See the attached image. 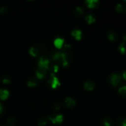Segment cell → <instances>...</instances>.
<instances>
[{"mask_svg":"<svg viewBox=\"0 0 126 126\" xmlns=\"http://www.w3.org/2000/svg\"><path fill=\"white\" fill-rule=\"evenodd\" d=\"M52 60L56 63L61 64L62 66H66L68 65V62L67 59V55L65 53L57 52L53 54Z\"/></svg>","mask_w":126,"mask_h":126,"instance_id":"6da1fadb","label":"cell"},{"mask_svg":"<svg viewBox=\"0 0 126 126\" xmlns=\"http://www.w3.org/2000/svg\"><path fill=\"white\" fill-rule=\"evenodd\" d=\"M108 81L112 86L116 87L121 82L122 76L118 73H113L109 76Z\"/></svg>","mask_w":126,"mask_h":126,"instance_id":"7a4b0ae2","label":"cell"},{"mask_svg":"<svg viewBox=\"0 0 126 126\" xmlns=\"http://www.w3.org/2000/svg\"><path fill=\"white\" fill-rule=\"evenodd\" d=\"M48 83L53 89L57 88L58 86L60 85L59 79L53 73H51V75H50V78H49V80H48Z\"/></svg>","mask_w":126,"mask_h":126,"instance_id":"3957f363","label":"cell"},{"mask_svg":"<svg viewBox=\"0 0 126 126\" xmlns=\"http://www.w3.org/2000/svg\"><path fill=\"white\" fill-rule=\"evenodd\" d=\"M38 67L43 68L47 70L49 67V60L46 57L43 56L39 59L38 61Z\"/></svg>","mask_w":126,"mask_h":126,"instance_id":"277c9868","label":"cell"},{"mask_svg":"<svg viewBox=\"0 0 126 126\" xmlns=\"http://www.w3.org/2000/svg\"><path fill=\"white\" fill-rule=\"evenodd\" d=\"M49 119L54 124H60L63 120V116L62 114H52L49 117Z\"/></svg>","mask_w":126,"mask_h":126,"instance_id":"5b68a950","label":"cell"},{"mask_svg":"<svg viewBox=\"0 0 126 126\" xmlns=\"http://www.w3.org/2000/svg\"><path fill=\"white\" fill-rule=\"evenodd\" d=\"M47 73V69L38 67L36 70V76L38 79H43L46 77Z\"/></svg>","mask_w":126,"mask_h":126,"instance_id":"8992f818","label":"cell"},{"mask_svg":"<svg viewBox=\"0 0 126 126\" xmlns=\"http://www.w3.org/2000/svg\"><path fill=\"white\" fill-rule=\"evenodd\" d=\"M65 104L68 108H73L76 105V102L73 98L71 97H67L65 100Z\"/></svg>","mask_w":126,"mask_h":126,"instance_id":"52a82bcc","label":"cell"},{"mask_svg":"<svg viewBox=\"0 0 126 126\" xmlns=\"http://www.w3.org/2000/svg\"><path fill=\"white\" fill-rule=\"evenodd\" d=\"M95 86V82L92 81H87L85 82L84 84V88L87 91H92L94 89Z\"/></svg>","mask_w":126,"mask_h":126,"instance_id":"ba28073f","label":"cell"},{"mask_svg":"<svg viewBox=\"0 0 126 126\" xmlns=\"http://www.w3.org/2000/svg\"><path fill=\"white\" fill-rule=\"evenodd\" d=\"M54 44L57 48L60 49L64 45V39L61 38H57L54 40Z\"/></svg>","mask_w":126,"mask_h":126,"instance_id":"9c48e42d","label":"cell"},{"mask_svg":"<svg viewBox=\"0 0 126 126\" xmlns=\"http://www.w3.org/2000/svg\"><path fill=\"white\" fill-rule=\"evenodd\" d=\"M87 7L89 8H94L98 5V0H87L85 1Z\"/></svg>","mask_w":126,"mask_h":126,"instance_id":"30bf717a","label":"cell"},{"mask_svg":"<svg viewBox=\"0 0 126 126\" xmlns=\"http://www.w3.org/2000/svg\"><path fill=\"white\" fill-rule=\"evenodd\" d=\"M71 35L76 39L79 40V39H81V36H82V32L79 30L75 29L73 30V32H71Z\"/></svg>","mask_w":126,"mask_h":126,"instance_id":"8fae6325","label":"cell"},{"mask_svg":"<svg viewBox=\"0 0 126 126\" xmlns=\"http://www.w3.org/2000/svg\"><path fill=\"white\" fill-rule=\"evenodd\" d=\"M9 92L7 90L2 89H0V99L1 100H6L9 97Z\"/></svg>","mask_w":126,"mask_h":126,"instance_id":"7c38bea8","label":"cell"},{"mask_svg":"<svg viewBox=\"0 0 126 126\" xmlns=\"http://www.w3.org/2000/svg\"><path fill=\"white\" fill-rule=\"evenodd\" d=\"M107 37L110 40L113 41L118 38V34L116 32H113V31H109L107 33Z\"/></svg>","mask_w":126,"mask_h":126,"instance_id":"4fadbf2b","label":"cell"},{"mask_svg":"<svg viewBox=\"0 0 126 126\" xmlns=\"http://www.w3.org/2000/svg\"><path fill=\"white\" fill-rule=\"evenodd\" d=\"M37 84H38V79L34 77L30 78L27 82V85L29 87H34L35 86H36Z\"/></svg>","mask_w":126,"mask_h":126,"instance_id":"5bb4252c","label":"cell"},{"mask_svg":"<svg viewBox=\"0 0 126 126\" xmlns=\"http://www.w3.org/2000/svg\"><path fill=\"white\" fill-rule=\"evenodd\" d=\"M102 123L105 126H111L113 124V120L111 118L107 117V118H105L102 120Z\"/></svg>","mask_w":126,"mask_h":126,"instance_id":"9a60e30c","label":"cell"},{"mask_svg":"<svg viewBox=\"0 0 126 126\" xmlns=\"http://www.w3.org/2000/svg\"><path fill=\"white\" fill-rule=\"evenodd\" d=\"M85 20H86V22L89 23V24H91V23H94L95 20V18L94 16L92 14H88L85 17Z\"/></svg>","mask_w":126,"mask_h":126,"instance_id":"2e32d148","label":"cell"},{"mask_svg":"<svg viewBox=\"0 0 126 126\" xmlns=\"http://www.w3.org/2000/svg\"><path fill=\"white\" fill-rule=\"evenodd\" d=\"M29 53L31 54V55L33 57H36L39 54V50L37 48L34 47H30L29 50Z\"/></svg>","mask_w":126,"mask_h":126,"instance_id":"e0dca14e","label":"cell"},{"mask_svg":"<svg viewBox=\"0 0 126 126\" xmlns=\"http://www.w3.org/2000/svg\"><path fill=\"white\" fill-rule=\"evenodd\" d=\"M119 50L122 54H125L126 53V42L123 41L119 46Z\"/></svg>","mask_w":126,"mask_h":126,"instance_id":"ac0fdd59","label":"cell"},{"mask_svg":"<svg viewBox=\"0 0 126 126\" xmlns=\"http://www.w3.org/2000/svg\"><path fill=\"white\" fill-rule=\"evenodd\" d=\"M117 123L119 126H126V118H119L117 121Z\"/></svg>","mask_w":126,"mask_h":126,"instance_id":"d6986e66","label":"cell"},{"mask_svg":"<svg viewBox=\"0 0 126 126\" xmlns=\"http://www.w3.org/2000/svg\"><path fill=\"white\" fill-rule=\"evenodd\" d=\"M47 122V119L45 118H41L38 119V124L39 126H43L46 125Z\"/></svg>","mask_w":126,"mask_h":126,"instance_id":"ffe728a7","label":"cell"},{"mask_svg":"<svg viewBox=\"0 0 126 126\" xmlns=\"http://www.w3.org/2000/svg\"><path fill=\"white\" fill-rule=\"evenodd\" d=\"M118 92L122 96H126V86L121 87L118 90Z\"/></svg>","mask_w":126,"mask_h":126,"instance_id":"44dd1931","label":"cell"},{"mask_svg":"<svg viewBox=\"0 0 126 126\" xmlns=\"http://www.w3.org/2000/svg\"><path fill=\"white\" fill-rule=\"evenodd\" d=\"M115 9H116V11L118 12H119V13H121V12H123L124 9V6H123L121 4H118L116 6Z\"/></svg>","mask_w":126,"mask_h":126,"instance_id":"7402d4cb","label":"cell"},{"mask_svg":"<svg viewBox=\"0 0 126 126\" xmlns=\"http://www.w3.org/2000/svg\"><path fill=\"white\" fill-rule=\"evenodd\" d=\"M83 13L84 9L82 7L79 6V7H76V9H75V14H76V15H78V16H81V15H82Z\"/></svg>","mask_w":126,"mask_h":126,"instance_id":"603a6c76","label":"cell"},{"mask_svg":"<svg viewBox=\"0 0 126 126\" xmlns=\"http://www.w3.org/2000/svg\"><path fill=\"white\" fill-rule=\"evenodd\" d=\"M50 71H51V73H56L57 72L58 70H59V66L57 65H54L52 66H50Z\"/></svg>","mask_w":126,"mask_h":126,"instance_id":"cb8c5ba5","label":"cell"},{"mask_svg":"<svg viewBox=\"0 0 126 126\" xmlns=\"http://www.w3.org/2000/svg\"><path fill=\"white\" fill-rule=\"evenodd\" d=\"M2 81L3 83L4 84H9L11 82V79L9 76H4L2 79Z\"/></svg>","mask_w":126,"mask_h":126,"instance_id":"d4e9b609","label":"cell"},{"mask_svg":"<svg viewBox=\"0 0 126 126\" xmlns=\"http://www.w3.org/2000/svg\"><path fill=\"white\" fill-rule=\"evenodd\" d=\"M16 123V119L14 118H10L7 119V124L9 126H13Z\"/></svg>","mask_w":126,"mask_h":126,"instance_id":"484cf974","label":"cell"},{"mask_svg":"<svg viewBox=\"0 0 126 126\" xmlns=\"http://www.w3.org/2000/svg\"><path fill=\"white\" fill-rule=\"evenodd\" d=\"M6 11H7V9H6V7H4V6H2V7H0V13H6Z\"/></svg>","mask_w":126,"mask_h":126,"instance_id":"4316f807","label":"cell"},{"mask_svg":"<svg viewBox=\"0 0 126 126\" xmlns=\"http://www.w3.org/2000/svg\"><path fill=\"white\" fill-rule=\"evenodd\" d=\"M54 109L56 110H59L60 108V105L59 103H55V104L54 105Z\"/></svg>","mask_w":126,"mask_h":126,"instance_id":"83f0119b","label":"cell"},{"mask_svg":"<svg viewBox=\"0 0 126 126\" xmlns=\"http://www.w3.org/2000/svg\"><path fill=\"white\" fill-rule=\"evenodd\" d=\"M122 76H123V78H124L125 80H126V71H123V74H122Z\"/></svg>","mask_w":126,"mask_h":126,"instance_id":"f1b7e54d","label":"cell"},{"mask_svg":"<svg viewBox=\"0 0 126 126\" xmlns=\"http://www.w3.org/2000/svg\"><path fill=\"white\" fill-rule=\"evenodd\" d=\"M2 105H1V103H0V113H1V112L2 111Z\"/></svg>","mask_w":126,"mask_h":126,"instance_id":"f546056e","label":"cell"},{"mask_svg":"<svg viewBox=\"0 0 126 126\" xmlns=\"http://www.w3.org/2000/svg\"></svg>","mask_w":126,"mask_h":126,"instance_id":"4dcf8cb0","label":"cell"}]
</instances>
